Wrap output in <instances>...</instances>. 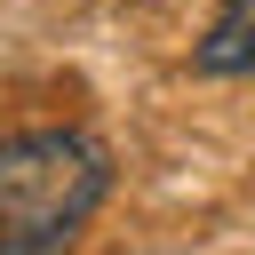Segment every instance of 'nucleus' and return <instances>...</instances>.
I'll return each instance as SVG.
<instances>
[{"instance_id": "1", "label": "nucleus", "mask_w": 255, "mask_h": 255, "mask_svg": "<svg viewBox=\"0 0 255 255\" xmlns=\"http://www.w3.org/2000/svg\"><path fill=\"white\" fill-rule=\"evenodd\" d=\"M112 191V159L80 128H32L0 143V255H72Z\"/></svg>"}, {"instance_id": "2", "label": "nucleus", "mask_w": 255, "mask_h": 255, "mask_svg": "<svg viewBox=\"0 0 255 255\" xmlns=\"http://www.w3.org/2000/svg\"><path fill=\"white\" fill-rule=\"evenodd\" d=\"M199 72H223V80L255 72V0H223L215 8L207 40H199Z\"/></svg>"}]
</instances>
